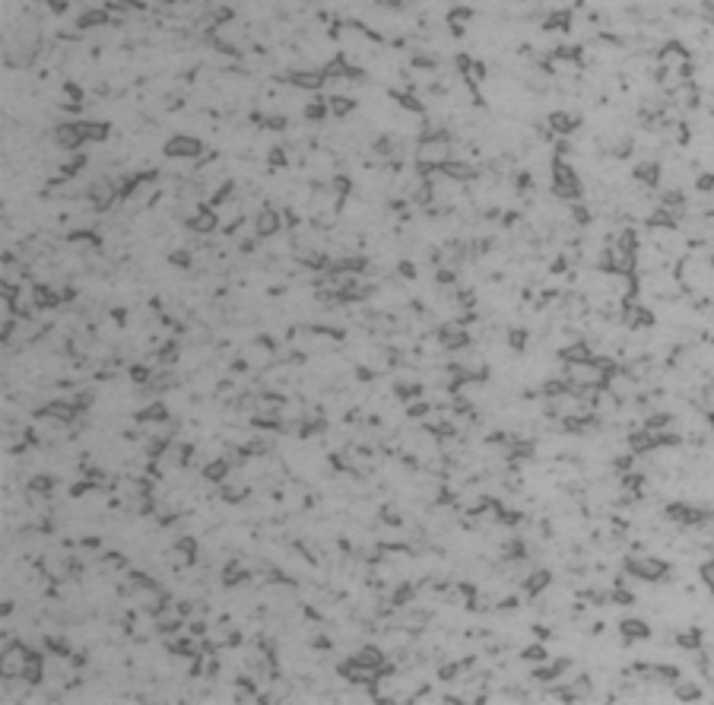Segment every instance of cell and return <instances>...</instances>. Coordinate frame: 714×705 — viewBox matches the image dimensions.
Masks as SVG:
<instances>
[{
  "mask_svg": "<svg viewBox=\"0 0 714 705\" xmlns=\"http://www.w3.org/2000/svg\"><path fill=\"white\" fill-rule=\"evenodd\" d=\"M628 569H632L638 578H645V582H657V578L667 572V562H661V559H635V562H628Z\"/></svg>",
  "mask_w": 714,
  "mask_h": 705,
  "instance_id": "6da1fadb",
  "label": "cell"
},
{
  "mask_svg": "<svg viewBox=\"0 0 714 705\" xmlns=\"http://www.w3.org/2000/svg\"><path fill=\"white\" fill-rule=\"evenodd\" d=\"M622 632H626V636L645 639V636H648V626H645V623H626V626H622Z\"/></svg>",
  "mask_w": 714,
  "mask_h": 705,
  "instance_id": "7a4b0ae2",
  "label": "cell"
},
{
  "mask_svg": "<svg viewBox=\"0 0 714 705\" xmlns=\"http://www.w3.org/2000/svg\"><path fill=\"white\" fill-rule=\"evenodd\" d=\"M702 575H705V582H708L711 588H714V562H708V566L702 569Z\"/></svg>",
  "mask_w": 714,
  "mask_h": 705,
  "instance_id": "3957f363",
  "label": "cell"
}]
</instances>
